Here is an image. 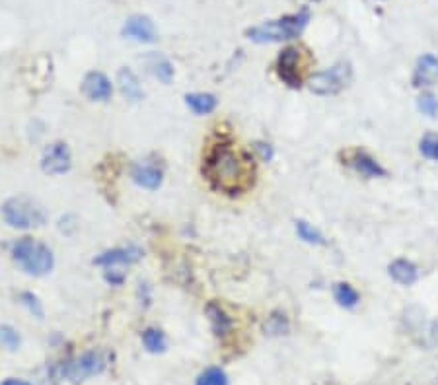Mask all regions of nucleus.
I'll use <instances>...</instances> for the list:
<instances>
[{"instance_id": "1", "label": "nucleus", "mask_w": 438, "mask_h": 385, "mask_svg": "<svg viewBox=\"0 0 438 385\" xmlns=\"http://www.w3.org/2000/svg\"><path fill=\"white\" fill-rule=\"evenodd\" d=\"M203 173L217 191L236 195L253 185V164L248 154L220 142L205 158Z\"/></svg>"}, {"instance_id": "2", "label": "nucleus", "mask_w": 438, "mask_h": 385, "mask_svg": "<svg viewBox=\"0 0 438 385\" xmlns=\"http://www.w3.org/2000/svg\"><path fill=\"white\" fill-rule=\"evenodd\" d=\"M310 19L308 10H302L292 16H285L281 19H273V22H265L261 26L249 28L246 36L256 43H275V41H285V39H295L302 33Z\"/></svg>"}, {"instance_id": "3", "label": "nucleus", "mask_w": 438, "mask_h": 385, "mask_svg": "<svg viewBox=\"0 0 438 385\" xmlns=\"http://www.w3.org/2000/svg\"><path fill=\"white\" fill-rule=\"evenodd\" d=\"M12 257L14 261L33 276L47 274L53 269V253L47 245L39 244L31 237H22L12 245Z\"/></svg>"}, {"instance_id": "4", "label": "nucleus", "mask_w": 438, "mask_h": 385, "mask_svg": "<svg viewBox=\"0 0 438 385\" xmlns=\"http://www.w3.org/2000/svg\"><path fill=\"white\" fill-rule=\"evenodd\" d=\"M2 214L6 224L12 228H19V230L36 228L45 222V210L39 203L28 197H14L6 201L2 207Z\"/></svg>"}, {"instance_id": "5", "label": "nucleus", "mask_w": 438, "mask_h": 385, "mask_svg": "<svg viewBox=\"0 0 438 385\" xmlns=\"http://www.w3.org/2000/svg\"><path fill=\"white\" fill-rule=\"evenodd\" d=\"M351 65L349 63H337L331 68H327L324 72H318V74L310 76L308 78V88L318 95H334L339 94L343 88L349 86L351 82Z\"/></svg>"}, {"instance_id": "6", "label": "nucleus", "mask_w": 438, "mask_h": 385, "mask_svg": "<svg viewBox=\"0 0 438 385\" xmlns=\"http://www.w3.org/2000/svg\"><path fill=\"white\" fill-rule=\"evenodd\" d=\"M306 68H308V56L302 49L298 47H288L285 49L279 61H276V72L279 78L285 84L292 86V88H300L304 82Z\"/></svg>"}, {"instance_id": "7", "label": "nucleus", "mask_w": 438, "mask_h": 385, "mask_svg": "<svg viewBox=\"0 0 438 385\" xmlns=\"http://www.w3.org/2000/svg\"><path fill=\"white\" fill-rule=\"evenodd\" d=\"M104 366V358L100 356L97 352H86V354L63 364L58 370V376L72 382V384H78V382H84L88 377L100 374Z\"/></svg>"}, {"instance_id": "8", "label": "nucleus", "mask_w": 438, "mask_h": 385, "mask_svg": "<svg viewBox=\"0 0 438 385\" xmlns=\"http://www.w3.org/2000/svg\"><path fill=\"white\" fill-rule=\"evenodd\" d=\"M41 168L49 175H61L70 168V150L65 142H55L51 144L41 160Z\"/></svg>"}, {"instance_id": "9", "label": "nucleus", "mask_w": 438, "mask_h": 385, "mask_svg": "<svg viewBox=\"0 0 438 385\" xmlns=\"http://www.w3.org/2000/svg\"><path fill=\"white\" fill-rule=\"evenodd\" d=\"M125 38L134 39L139 43H154L158 39V33H156V28H154V22L148 16H131V18L125 22L123 29H121Z\"/></svg>"}, {"instance_id": "10", "label": "nucleus", "mask_w": 438, "mask_h": 385, "mask_svg": "<svg viewBox=\"0 0 438 385\" xmlns=\"http://www.w3.org/2000/svg\"><path fill=\"white\" fill-rule=\"evenodd\" d=\"M82 92L90 100L104 102V100H109V95H111V84L102 72H90L82 82Z\"/></svg>"}, {"instance_id": "11", "label": "nucleus", "mask_w": 438, "mask_h": 385, "mask_svg": "<svg viewBox=\"0 0 438 385\" xmlns=\"http://www.w3.org/2000/svg\"><path fill=\"white\" fill-rule=\"evenodd\" d=\"M438 82V58L435 55H423L417 61V68L413 74V84L421 88V86H432Z\"/></svg>"}, {"instance_id": "12", "label": "nucleus", "mask_w": 438, "mask_h": 385, "mask_svg": "<svg viewBox=\"0 0 438 385\" xmlns=\"http://www.w3.org/2000/svg\"><path fill=\"white\" fill-rule=\"evenodd\" d=\"M349 164H351L352 168L357 169L359 173L362 175H366V178H382V175H386V171L382 168L378 162L370 158L366 152H352L351 156H349Z\"/></svg>"}, {"instance_id": "13", "label": "nucleus", "mask_w": 438, "mask_h": 385, "mask_svg": "<svg viewBox=\"0 0 438 385\" xmlns=\"http://www.w3.org/2000/svg\"><path fill=\"white\" fill-rule=\"evenodd\" d=\"M141 257H143V251L139 247H121V249H114V251H105L97 259H94V263L109 267L115 263H134Z\"/></svg>"}, {"instance_id": "14", "label": "nucleus", "mask_w": 438, "mask_h": 385, "mask_svg": "<svg viewBox=\"0 0 438 385\" xmlns=\"http://www.w3.org/2000/svg\"><path fill=\"white\" fill-rule=\"evenodd\" d=\"M133 179L144 189H158L162 183V171L152 164H139L133 169Z\"/></svg>"}, {"instance_id": "15", "label": "nucleus", "mask_w": 438, "mask_h": 385, "mask_svg": "<svg viewBox=\"0 0 438 385\" xmlns=\"http://www.w3.org/2000/svg\"><path fill=\"white\" fill-rule=\"evenodd\" d=\"M117 84H119V90L121 94L131 100V102H139L143 97V90H141V84L136 80V76L129 70V68H123L119 76H117Z\"/></svg>"}, {"instance_id": "16", "label": "nucleus", "mask_w": 438, "mask_h": 385, "mask_svg": "<svg viewBox=\"0 0 438 385\" xmlns=\"http://www.w3.org/2000/svg\"><path fill=\"white\" fill-rule=\"evenodd\" d=\"M390 274L396 282L409 286V284L417 281V267L411 261H407V259H398V261H393L390 265Z\"/></svg>"}, {"instance_id": "17", "label": "nucleus", "mask_w": 438, "mask_h": 385, "mask_svg": "<svg viewBox=\"0 0 438 385\" xmlns=\"http://www.w3.org/2000/svg\"><path fill=\"white\" fill-rule=\"evenodd\" d=\"M185 104L189 105L191 109L195 113H199V115H207V113L214 111V107H217V97L212 94H187L185 95Z\"/></svg>"}, {"instance_id": "18", "label": "nucleus", "mask_w": 438, "mask_h": 385, "mask_svg": "<svg viewBox=\"0 0 438 385\" xmlns=\"http://www.w3.org/2000/svg\"><path fill=\"white\" fill-rule=\"evenodd\" d=\"M335 300L339 306H343V308H354L357 304H359V294L357 290L352 288L351 284H347V282H339L337 286H335Z\"/></svg>"}, {"instance_id": "19", "label": "nucleus", "mask_w": 438, "mask_h": 385, "mask_svg": "<svg viewBox=\"0 0 438 385\" xmlns=\"http://www.w3.org/2000/svg\"><path fill=\"white\" fill-rule=\"evenodd\" d=\"M207 313H209V320H210V323H212V329H214L217 335H224V333L230 329L228 315L220 310L219 306L210 304L209 308H207Z\"/></svg>"}, {"instance_id": "20", "label": "nucleus", "mask_w": 438, "mask_h": 385, "mask_svg": "<svg viewBox=\"0 0 438 385\" xmlns=\"http://www.w3.org/2000/svg\"><path fill=\"white\" fill-rule=\"evenodd\" d=\"M148 66L152 68L154 74L158 76V78H160L162 82H166V84H168V82L172 80L173 66L170 65V61H166L164 56L152 55V56H150V63H148Z\"/></svg>"}, {"instance_id": "21", "label": "nucleus", "mask_w": 438, "mask_h": 385, "mask_svg": "<svg viewBox=\"0 0 438 385\" xmlns=\"http://www.w3.org/2000/svg\"><path fill=\"white\" fill-rule=\"evenodd\" d=\"M143 343L144 347L148 348L150 352H162L166 348V337L162 331L158 329H146L143 333Z\"/></svg>"}, {"instance_id": "22", "label": "nucleus", "mask_w": 438, "mask_h": 385, "mask_svg": "<svg viewBox=\"0 0 438 385\" xmlns=\"http://www.w3.org/2000/svg\"><path fill=\"white\" fill-rule=\"evenodd\" d=\"M197 385H228V379L220 368H207L197 379Z\"/></svg>"}, {"instance_id": "23", "label": "nucleus", "mask_w": 438, "mask_h": 385, "mask_svg": "<svg viewBox=\"0 0 438 385\" xmlns=\"http://www.w3.org/2000/svg\"><path fill=\"white\" fill-rule=\"evenodd\" d=\"M296 234H298L300 239H304V242H308V244H315V245L324 244V237H322V234H320L318 230H314V228L308 224V222H304V220L296 222Z\"/></svg>"}, {"instance_id": "24", "label": "nucleus", "mask_w": 438, "mask_h": 385, "mask_svg": "<svg viewBox=\"0 0 438 385\" xmlns=\"http://www.w3.org/2000/svg\"><path fill=\"white\" fill-rule=\"evenodd\" d=\"M421 154L429 160H438V134H425L421 141Z\"/></svg>"}, {"instance_id": "25", "label": "nucleus", "mask_w": 438, "mask_h": 385, "mask_svg": "<svg viewBox=\"0 0 438 385\" xmlns=\"http://www.w3.org/2000/svg\"><path fill=\"white\" fill-rule=\"evenodd\" d=\"M0 347L8 348V350H16L19 347V335L8 325L0 327Z\"/></svg>"}, {"instance_id": "26", "label": "nucleus", "mask_w": 438, "mask_h": 385, "mask_svg": "<svg viewBox=\"0 0 438 385\" xmlns=\"http://www.w3.org/2000/svg\"><path fill=\"white\" fill-rule=\"evenodd\" d=\"M417 107H419V111L423 113V115H429V117H435V115H437V113H438L437 97H435V95H430V94L421 95L419 102H417Z\"/></svg>"}, {"instance_id": "27", "label": "nucleus", "mask_w": 438, "mask_h": 385, "mask_svg": "<svg viewBox=\"0 0 438 385\" xmlns=\"http://www.w3.org/2000/svg\"><path fill=\"white\" fill-rule=\"evenodd\" d=\"M19 300H22V304H26L28 306V310L36 315V317H43V310H41V304H39V300L33 296V294H29V292H24L22 296H19Z\"/></svg>"}, {"instance_id": "28", "label": "nucleus", "mask_w": 438, "mask_h": 385, "mask_svg": "<svg viewBox=\"0 0 438 385\" xmlns=\"http://www.w3.org/2000/svg\"><path fill=\"white\" fill-rule=\"evenodd\" d=\"M258 150L261 152L263 160H271L273 158V150L269 148V144H258Z\"/></svg>"}, {"instance_id": "29", "label": "nucleus", "mask_w": 438, "mask_h": 385, "mask_svg": "<svg viewBox=\"0 0 438 385\" xmlns=\"http://www.w3.org/2000/svg\"><path fill=\"white\" fill-rule=\"evenodd\" d=\"M2 385H29L28 382H22V379H6Z\"/></svg>"}]
</instances>
